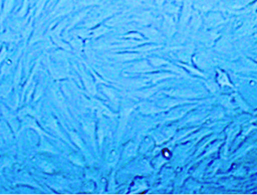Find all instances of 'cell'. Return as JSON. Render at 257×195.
<instances>
[]
</instances>
